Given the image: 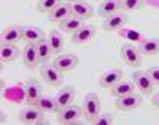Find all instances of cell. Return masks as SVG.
Masks as SVG:
<instances>
[{
	"label": "cell",
	"instance_id": "f546056e",
	"mask_svg": "<svg viewBox=\"0 0 159 125\" xmlns=\"http://www.w3.org/2000/svg\"><path fill=\"white\" fill-rule=\"evenodd\" d=\"M148 75H150V78L153 79V82L156 86H159V67H151V68H148Z\"/></svg>",
	"mask_w": 159,
	"mask_h": 125
},
{
	"label": "cell",
	"instance_id": "4316f807",
	"mask_svg": "<svg viewBox=\"0 0 159 125\" xmlns=\"http://www.w3.org/2000/svg\"><path fill=\"white\" fill-rule=\"evenodd\" d=\"M145 3H147V0H121V11H137Z\"/></svg>",
	"mask_w": 159,
	"mask_h": 125
},
{
	"label": "cell",
	"instance_id": "44dd1931",
	"mask_svg": "<svg viewBox=\"0 0 159 125\" xmlns=\"http://www.w3.org/2000/svg\"><path fill=\"white\" fill-rule=\"evenodd\" d=\"M118 11H121V2H119V0H105V2H102L97 8V13L103 18H108Z\"/></svg>",
	"mask_w": 159,
	"mask_h": 125
},
{
	"label": "cell",
	"instance_id": "ba28073f",
	"mask_svg": "<svg viewBox=\"0 0 159 125\" xmlns=\"http://www.w3.org/2000/svg\"><path fill=\"white\" fill-rule=\"evenodd\" d=\"M78 62H80V59L75 54H59L54 59V62H52V65H54L57 70H61L62 73H67V71L73 70L78 65Z\"/></svg>",
	"mask_w": 159,
	"mask_h": 125
},
{
	"label": "cell",
	"instance_id": "9a60e30c",
	"mask_svg": "<svg viewBox=\"0 0 159 125\" xmlns=\"http://www.w3.org/2000/svg\"><path fill=\"white\" fill-rule=\"evenodd\" d=\"M75 87L73 86H65L62 87L61 90H57L56 93V101H57V106L59 109L65 108V106H69L75 101Z\"/></svg>",
	"mask_w": 159,
	"mask_h": 125
},
{
	"label": "cell",
	"instance_id": "d6a6232c",
	"mask_svg": "<svg viewBox=\"0 0 159 125\" xmlns=\"http://www.w3.org/2000/svg\"><path fill=\"white\" fill-rule=\"evenodd\" d=\"M119 2H121V0H119Z\"/></svg>",
	"mask_w": 159,
	"mask_h": 125
},
{
	"label": "cell",
	"instance_id": "484cf974",
	"mask_svg": "<svg viewBox=\"0 0 159 125\" xmlns=\"http://www.w3.org/2000/svg\"><path fill=\"white\" fill-rule=\"evenodd\" d=\"M37 48H38V55H40V62L45 63L49 60V57L52 55V49L48 43V40H42L37 43Z\"/></svg>",
	"mask_w": 159,
	"mask_h": 125
},
{
	"label": "cell",
	"instance_id": "6da1fadb",
	"mask_svg": "<svg viewBox=\"0 0 159 125\" xmlns=\"http://www.w3.org/2000/svg\"><path fill=\"white\" fill-rule=\"evenodd\" d=\"M83 116L84 119L92 123V120H94L99 114H100V98L97 93H88L84 97L83 100Z\"/></svg>",
	"mask_w": 159,
	"mask_h": 125
},
{
	"label": "cell",
	"instance_id": "cb8c5ba5",
	"mask_svg": "<svg viewBox=\"0 0 159 125\" xmlns=\"http://www.w3.org/2000/svg\"><path fill=\"white\" fill-rule=\"evenodd\" d=\"M46 40H48V43H49V46H51V49H52V54L59 55V54L62 52V49H64V38H62V33L57 32V30H51V32L48 33Z\"/></svg>",
	"mask_w": 159,
	"mask_h": 125
},
{
	"label": "cell",
	"instance_id": "7402d4cb",
	"mask_svg": "<svg viewBox=\"0 0 159 125\" xmlns=\"http://www.w3.org/2000/svg\"><path fill=\"white\" fill-rule=\"evenodd\" d=\"M37 106L42 109L43 113H57L59 111L56 97H51V95H42L40 100L37 101Z\"/></svg>",
	"mask_w": 159,
	"mask_h": 125
},
{
	"label": "cell",
	"instance_id": "52a82bcc",
	"mask_svg": "<svg viewBox=\"0 0 159 125\" xmlns=\"http://www.w3.org/2000/svg\"><path fill=\"white\" fill-rule=\"evenodd\" d=\"M127 19H129V18H127V15H126V11H118V13H115V15L105 18L102 27H103V30H107V32L121 30L123 27L126 25Z\"/></svg>",
	"mask_w": 159,
	"mask_h": 125
},
{
	"label": "cell",
	"instance_id": "83f0119b",
	"mask_svg": "<svg viewBox=\"0 0 159 125\" xmlns=\"http://www.w3.org/2000/svg\"><path fill=\"white\" fill-rule=\"evenodd\" d=\"M61 2L59 0H40V2L37 3V10L40 13H46V15H49V13L54 10Z\"/></svg>",
	"mask_w": 159,
	"mask_h": 125
},
{
	"label": "cell",
	"instance_id": "5bb4252c",
	"mask_svg": "<svg viewBox=\"0 0 159 125\" xmlns=\"http://www.w3.org/2000/svg\"><path fill=\"white\" fill-rule=\"evenodd\" d=\"M97 35V30L94 25H84L81 27L78 32H75L72 35V41L75 45H83V43H89L91 40H94V37Z\"/></svg>",
	"mask_w": 159,
	"mask_h": 125
},
{
	"label": "cell",
	"instance_id": "4fadbf2b",
	"mask_svg": "<svg viewBox=\"0 0 159 125\" xmlns=\"http://www.w3.org/2000/svg\"><path fill=\"white\" fill-rule=\"evenodd\" d=\"M142 105V97L137 95V93H130V95H126V97H119L115 101V106L119 109V111H132Z\"/></svg>",
	"mask_w": 159,
	"mask_h": 125
},
{
	"label": "cell",
	"instance_id": "9c48e42d",
	"mask_svg": "<svg viewBox=\"0 0 159 125\" xmlns=\"http://www.w3.org/2000/svg\"><path fill=\"white\" fill-rule=\"evenodd\" d=\"M121 57L130 67H140L142 65V52L134 45H124V46H121Z\"/></svg>",
	"mask_w": 159,
	"mask_h": 125
},
{
	"label": "cell",
	"instance_id": "2e32d148",
	"mask_svg": "<svg viewBox=\"0 0 159 125\" xmlns=\"http://www.w3.org/2000/svg\"><path fill=\"white\" fill-rule=\"evenodd\" d=\"M19 40H24L22 37V25H11L8 29L2 32V43L7 45H16L19 43Z\"/></svg>",
	"mask_w": 159,
	"mask_h": 125
},
{
	"label": "cell",
	"instance_id": "7a4b0ae2",
	"mask_svg": "<svg viewBox=\"0 0 159 125\" xmlns=\"http://www.w3.org/2000/svg\"><path fill=\"white\" fill-rule=\"evenodd\" d=\"M81 116H83V108L72 103V105H69V106H65V108L57 111V122L59 123H65V125L76 123L80 119H81Z\"/></svg>",
	"mask_w": 159,
	"mask_h": 125
},
{
	"label": "cell",
	"instance_id": "ffe728a7",
	"mask_svg": "<svg viewBox=\"0 0 159 125\" xmlns=\"http://www.w3.org/2000/svg\"><path fill=\"white\" fill-rule=\"evenodd\" d=\"M61 27V32H64V33H75V32H78L81 27H84V19H80V18H76V16H70L69 19H65L64 22H61L59 24Z\"/></svg>",
	"mask_w": 159,
	"mask_h": 125
},
{
	"label": "cell",
	"instance_id": "277c9868",
	"mask_svg": "<svg viewBox=\"0 0 159 125\" xmlns=\"http://www.w3.org/2000/svg\"><path fill=\"white\" fill-rule=\"evenodd\" d=\"M24 95H25V103L27 105H37L40 97L43 95L42 84L37 79H32V78L27 79L24 84Z\"/></svg>",
	"mask_w": 159,
	"mask_h": 125
},
{
	"label": "cell",
	"instance_id": "d6986e66",
	"mask_svg": "<svg viewBox=\"0 0 159 125\" xmlns=\"http://www.w3.org/2000/svg\"><path fill=\"white\" fill-rule=\"evenodd\" d=\"M22 37L27 43H38L42 40H46L45 32L35 25H22Z\"/></svg>",
	"mask_w": 159,
	"mask_h": 125
},
{
	"label": "cell",
	"instance_id": "d4e9b609",
	"mask_svg": "<svg viewBox=\"0 0 159 125\" xmlns=\"http://www.w3.org/2000/svg\"><path fill=\"white\" fill-rule=\"evenodd\" d=\"M139 51L142 55H154L159 52V38H150V40H143L139 45Z\"/></svg>",
	"mask_w": 159,
	"mask_h": 125
},
{
	"label": "cell",
	"instance_id": "e0dca14e",
	"mask_svg": "<svg viewBox=\"0 0 159 125\" xmlns=\"http://www.w3.org/2000/svg\"><path fill=\"white\" fill-rule=\"evenodd\" d=\"M70 5H72L73 16H76L80 19H89V18H92V15H94V8H92V5H89L86 2L75 0V2H72Z\"/></svg>",
	"mask_w": 159,
	"mask_h": 125
},
{
	"label": "cell",
	"instance_id": "4dcf8cb0",
	"mask_svg": "<svg viewBox=\"0 0 159 125\" xmlns=\"http://www.w3.org/2000/svg\"><path fill=\"white\" fill-rule=\"evenodd\" d=\"M151 101H153V105H154L156 108H159V92L153 95V98H151Z\"/></svg>",
	"mask_w": 159,
	"mask_h": 125
},
{
	"label": "cell",
	"instance_id": "3957f363",
	"mask_svg": "<svg viewBox=\"0 0 159 125\" xmlns=\"http://www.w3.org/2000/svg\"><path fill=\"white\" fill-rule=\"evenodd\" d=\"M19 122L21 123H43L45 113L37 105H27L19 111Z\"/></svg>",
	"mask_w": 159,
	"mask_h": 125
},
{
	"label": "cell",
	"instance_id": "7c38bea8",
	"mask_svg": "<svg viewBox=\"0 0 159 125\" xmlns=\"http://www.w3.org/2000/svg\"><path fill=\"white\" fill-rule=\"evenodd\" d=\"M70 16H73L72 5H70V3H64V2H61V3L48 15L49 21L54 22V24H61V22H64L65 19H69Z\"/></svg>",
	"mask_w": 159,
	"mask_h": 125
},
{
	"label": "cell",
	"instance_id": "f1b7e54d",
	"mask_svg": "<svg viewBox=\"0 0 159 125\" xmlns=\"http://www.w3.org/2000/svg\"><path fill=\"white\" fill-rule=\"evenodd\" d=\"M115 122V116L111 113H103V114H99L94 120H92V123L96 125H111Z\"/></svg>",
	"mask_w": 159,
	"mask_h": 125
},
{
	"label": "cell",
	"instance_id": "1f68e13d",
	"mask_svg": "<svg viewBox=\"0 0 159 125\" xmlns=\"http://www.w3.org/2000/svg\"><path fill=\"white\" fill-rule=\"evenodd\" d=\"M59 2H64V3H72V2H75V0H59Z\"/></svg>",
	"mask_w": 159,
	"mask_h": 125
},
{
	"label": "cell",
	"instance_id": "5b68a950",
	"mask_svg": "<svg viewBox=\"0 0 159 125\" xmlns=\"http://www.w3.org/2000/svg\"><path fill=\"white\" fill-rule=\"evenodd\" d=\"M40 73H42V76L45 78V81L48 82L49 86H61L62 84V71L57 70V68L52 65V63H42V67H40Z\"/></svg>",
	"mask_w": 159,
	"mask_h": 125
},
{
	"label": "cell",
	"instance_id": "603a6c76",
	"mask_svg": "<svg viewBox=\"0 0 159 125\" xmlns=\"http://www.w3.org/2000/svg\"><path fill=\"white\" fill-rule=\"evenodd\" d=\"M19 57V49L16 48V45H7L2 43L0 46V60L3 63L5 62H13Z\"/></svg>",
	"mask_w": 159,
	"mask_h": 125
},
{
	"label": "cell",
	"instance_id": "30bf717a",
	"mask_svg": "<svg viewBox=\"0 0 159 125\" xmlns=\"http://www.w3.org/2000/svg\"><path fill=\"white\" fill-rule=\"evenodd\" d=\"M22 62L27 68H35L40 62V55H38V48L37 43H27L25 48L22 49Z\"/></svg>",
	"mask_w": 159,
	"mask_h": 125
},
{
	"label": "cell",
	"instance_id": "ac0fdd59",
	"mask_svg": "<svg viewBox=\"0 0 159 125\" xmlns=\"http://www.w3.org/2000/svg\"><path fill=\"white\" fill-rule=\"evenodd\" d=\"M135 84L134 81H129V79H121L118 82V84H115L111 87V95L116 97V98H119V97H126V95H130V93H135Z\"/></svg>",
	"mask_w": 159,
	"mask_h": 125
},
{
	"label": "cell",
	"instance_id": "8fae6325",
	"mask_svg": "<svg viewBox=\"0 0 159 125\" xmlns=\"http://www.w3.org/2000/svg\"><path fill=\"white\" fill-rule=\"evenodd\" d=\"M123 79V71L121 68H110V70L103 71L102 76L99 78V84L105 89H111L115 84H118Z\"/></svg>",
	"mask_w": 159,
	"mask_h": 125
},
{
	"label": "cell",
	"instance_id": "8992f818",
	"mask_svg": "<svg viewBox=\"0 0 159 125\" xmlns=\"http://www.w3.org/2000/svg\"><path fill=\"white\" fill-rule=\"evenodd\" d=\"M132 81H134L137 90H140V93L150 95V93L153 92L154 82H153V79L150 78L148 71H134V75H132Z\"/></svg>",
	"mask_w": 159,
	"mask_h": 125
}]
</instances>
